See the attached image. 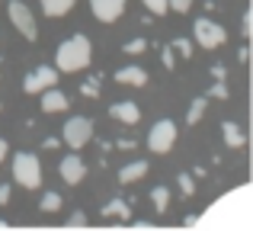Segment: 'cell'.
I'll return each mask as SVG.
<instances>
[{
  "label": "cell",
  "mask_w": 253,
  "mask_h": 231,
  "mask_svg": "<svg viewBox=\"0 0 253 231\" xmlns=\"http://www.w3.org/2000/svg\"><path fill=\"white\" fill-rule=\"evenodd\" d=\"M6 13H10V23L16 26V32L26 39V42H36L39 39V26H36V16L32 10L23 3V0H10L6 3Z\"/></svg>",
  "instance_id": "cell-6"
},
{
  "label": "cell",
  "mask_w": 253,
  "mask_h": 231,
  "mask_svg": "<svg viewBox=\"0 0 253 231\" xmlns=\"http://www.w3.org/2000/svg\"><path fill=\"white\" fill-rule=\"evenodd\" d=\"M221 138H224L228 148H244V144H247V135H244V129L237 122H224L221 125Z\"/></svg>",
  "instance_id": "cell-14"
},
{
  "label": "cell",
  "mask_w": 253,
  "mask_h": 231,
  "mask_svg": "<svg viewBox=\"0 0 253 231\" xmlns=\"http://www.w3.org/2000/svg\"><path fill=\"white\" fill-rule=\"evenodd\" d=\"M192 39H196V45H202L205 51H211V48L228 42V29L218 26L211 16H199L196 23H192Z\"/></svg>",
  "instance_id": "cell-3"
},
{
  "label": "cell",
  "mask_w": 253,
  "mask_h": 231,
  "mask_svg": "<svg viewBox=\"0 0 253 231\" xmlns=\"http://www.w3.org/2000/svg\"><path fill=\"white\" fill-rule=\"evenodd\" d=\"M125 3H128V0H90V10L99 23H116L125 13Z\"/></svg>",
  "instance_id": "cell-9"
},
{
  "label": "cell",
  "mask_w": 253,
  "mask_h": 231,
  "mask_svg": "<svg viewBox=\"0 0 253 231\" xmlns=\"http://www.w3.org/2000/svg\"><path fill=\"white\" fill-rule=\"evenodd\" d=\"M90 138H93V119L86 116H71L61 125V144H68L71 151H81Z\"/></svg>",
  "instance_id": "cell-4"
},
{
  "label": "cell",
  "mask_w": 253,
  "mask_h": 231,
  "mask_svg": "<svg viewBox=\"0 0 253 231\" xmlns=\"http://www.w3.org/2000/svg\"><path fill=\"white\" fill-rule=\"evenodd\" d=\"M119 183H138V180H144L148 177V161H131V164H125V167H119Z\"/></svg>",
  "instance_id": "cell-13"
},
{
  "label": "cell",
  "mask_w": 253,
  "mask_h": 231,
  "mask_svg": "<svg viewBox=\"0 0 253 231\" xmlns=\"http://www.w3.org/2000/svg\"><path fill=\"white\" fill-rule=\"evenodd\" d=\"M39 106H42V113H64V109H68V96L61 93V90H55V87H48V90H42V103H39Z\"/></svg>",
  "instance_id": "cell-11"
},
{
  "label": "cell",
  "mask_w": 253,
  "mask_h": 231,
  "mask_svg": "<svg viewBox=\"0 0 253 231\" xmlns=\"http://www.w3.org/2000/svg\"><path fill=\"white\" fill-rule=\"evenodd\" d=\"M99 90H103V81H99V74H96V77H86V81L81 84V93L86 96V100H96Z\"/></svg>",
  "instance_id": "cell-19"
},
{
  "label": "cell",
  "mask_w": 253,
  "mask_h": 231,
  "mask_svg": "<svg viewBox=\"0 0 253 231\" xmlns=\"http://www.w3.org/2000/svg\"><path fill=\"white\" fill-rule=\"evenodd\" d=\"M74 3L77 0H42V13L51 16V19H58V16H68V13L74 10Z\"/></svg>",
  "instance_id": "cell-15"
},
{
  "label": "cell",
  "mask_w": 253,
  "mask_h": 231,
  "mask_svg": "<svg viewBox=\"0 0 253 231\" xmlns=\"http://www.w3.org/2000/svg\"><path fill=\"white\" fill-rule=\"evenodd\" d=\"M173 144H176V122H173V119H157L148 132L151 154H170Z\"/></svg>",
  "instance_id": "cell-5"
},
{
  "label": "cell",
  "mask_w": 253,
  "mask_h": 231,
  "mask_svg": "<svg viewBox=\"0 0 253 231\" xmlns=\"http://www.w3.org/2000/svg\"><path fill=\"white\" fill-rule=\"evenodd\" d=\"M10 183H0V206H6V202H10Z\"/></svg>",
  "instance_id": "cell-32"
},
{
  "label": "cell",
  "mask_w": 253,
  "mask_h": 231,
  "mask_svg": "<svg viewBox=\"0 0 253 231\" xmlns=\"http://www.w3.org/2000/svg\"><path fill=\"white\" fill-rule=\"evenodd\" d=\"M167 6H170V10H176V13H189L192 10V0H167Z\"/></svg>",
  "instance_id": "cell-27"
},
{
  "label": "cell",
  "mask_w": 253,
  "mask_h": 231,
  "mask_svg": "<svg viewBox=\"0 0 253 231\" xmlns=\"http://www.w3.org/2000/svg\"><path fill=\"white\" fill-rule=\"evenodd\" d=\"M176 183H179V193H183L186 199H189V196H196V177H192V174H179Z\"/></svg>",
  "instance_id": "cell-20"
},
{
  "label": "cell",
  "mask_w": 253,
  "mask_h": 231,
  "mask_svg": "<svg viewBox=\"0 0 253 231\" xmlns=\"http://www.w3.org/2000/svg\"><path fill=\"white\" fill-rule=\"evenodd\" d=\"M144 48H148V42H144V39H131V42H125V45H122V51H125V55H131V58L141 55Z\"/></svg>",
  "instance_id": "cell-24"
},
{
  "label": "cell",
  "mask_w": 253,
  "mask_h": 231,
  "mask_svg": "<svg viewBox=\"0 0 253 231\" xmlns=\"http://www.w3.org/2000/svg\"><path fill=\"white\" fill-rule=\"evenodd\" d=\"M151 202H154V212H167L170 209V189L167 186H154L151 189Z\"/></svg>",
  "instance_id": "cell-18"
},
{
  "label": "cell",
  "mask_w": 253,
  "mask_h": 231,
  "mask_svg": "<svg viewBox=\"0 0 253 231\" xmlns=\"http://www.w3.org/2000/svg\"><path fill=\"white\" fill-rule=\"evenodd\" d=\"M93 61V45L84 32H74L71 39H64L55 51V68L58 74H77V71L90 68Z\"/></svg>",
  "instance_id": "cell-1"
},
{
  "label": "cell",
  "mask_w": 253,
  "mask_h": 231,
  "mask_svg": "<svg viewBox=\"0 0 253 231\" xmlns=\"http://www.w3.org/2000/svg\"><path fill=\"white\" fill-rule=\"evenodd\" d=\"M13 180H16L23 189H39L42 186V161H39V154H29V151L13 154Z\"/></svg>",
  "instance_id": "cell-2"
},
{
  "label": "cell",
  "mask_w": 253,
  "mask_h": 231,
  "mask_svg": "<svg viewBox=\"0 0 253 231\" xmlns=\"http://www.w3.org/2000/svg\"><path fill=\"white\" fill-rule=\"evenodd\" d=\"M42 148H45V151H55V148H61V138L48 135V138H45V141H42Z\"/></svg>",
  "instance_id": "cell-31"
},
{
  "label": "cell",
  "mask_w": 253,
  "mask_h": 231,
  "mask_svg": "<svg viewBox=\"0 0 253 231\" xmlns=\"http://www.w3.org/2000/svg\"><path fill=\"white\" fill-rule=\"evenodd\" d=\"M247 58H250V48H247V45H241V48H237V61L247 64Z\"/></svg>",
  "instance_id": "cell-34"
},
{
  "label": "cell",
  "mask_w": 253,
  "mask_h": 231,
  "mask_svg": "<svg viewBox=\"0 0 253 231\" xmlns=\"http://www.w3.org/2000/svg\"><path fill=\"white\" fill-rule=\"evenodd\" d=\"M112 148H119V151H135V148H138V141H135V138H119Z\"/></svg>",
  "instance_id": "cell-28"
},
{
  "label": "cell",
  "mask_w": 253,
  "mask_h": 231,
  "mask_svg": "<svg viewBox=\"0 0 253 231\" xmlns=\"http://www.w3.org/2000/svg\"><path fill=\"white\" fill-rule=\"evenodd\" d=\"M192 48H196L192 39H176L173 42V51H179V58H192Z\"/></svg>",
  "instance_id": "cell-22"
},
{
  "label": "cell",
  "mask_w": 253,
  "mask_h": 231,
  "mask_svg": "<svg viewBox=\"0 0 253 231\" xmlns=\"http://www.w3.org/2000/svg\"><path fill=\"white\" fill-rule=\"evenodd\" d=\"M192 177H196V180H205V177H209V170H205V167H196V170H192Z\"/></svg>",
  "instance_id": "cell-36"
},
{
  "label": "cell",
  "mask_w": 253,
  "mask_h": 231,
  "mask_svg": "<svg viewBox=\"0 0 253 231\" xmlns=\"http://www.w3.org/2000/svg\"><path fill=\"white\" fill-rule=\"evenodd\" d=\"M55 84H58V68H51V64H39V68H32L29 74H26L23 93H42V90L55 87Z\"/></svg>",
  "instance_id": "cell-7"
},
{
  "label": "cell",
  "mask_w": 253,
  "mask_h": 231,
  "mask_svg": "<svg viewBox=\"0 0 253 231\" xmlns=\"http://www.w3.org/2000/svg\"><path fill=\"white\" fill-rule=\"evenodd\" d=\"M141 3L148 6V13H151V16H164V13L170 10V6H167V0H141Z\"/></svg>",
  "instance_id": "cell-23"
},
{
  "label": "cell",
  "mask_w": 253,
  "mask_h": 231,
  "mask_svg": "<svg viewBox=\"0 0 253 231\" xmlns=\"http://www.w3.org/2000/svg\"><path fill=\"white\" fill-rule=\"evenodd\" d=\"M161 64H164L167 71L176 68V55H173V48H161Z\"/></svg>",
  "instance_id": "cell-26"
},
{
  "label": "cell",
  "mask_w": 253,
  "mask_h": 231,
  "mask_svg": "<svg viewBox=\"0 0 253 231\" xmlns=\"http://www.w3.org/2000/svg\"><path fill=\"white\" fill-rule=\"evenodd\" d=\"M241 36L250 39V13H244V19H241Z\"/></svg>",
  "instance_id": "cell-33"
},
{
  "label": "cell",
  "mask_w": 253,
  "mask_h": 231,
  "mask_svg": "<svg viewBox=\"0 0 253 231\" xmlns=\"http://www.w3.org/2000/svg\"><path fill=\"white\" fill-rule=\"evenodd\" d=\"M103 215H116V219H125V222H128L131 219V206H128V202H122V199H109L103 206Z\"/></svg>",
  "instance_id": "cell-17"
},
{
  "label": "cell",
  "mask_w": 253,
  "mask_h": 231,
  "mask_svg": "<svg viewBox=\"0 0 253 231\" xmlns=\"http://www.w3.org/2000/svg\"><path fill=\"white\" fill-rule=\"evenodd\" d=\"M68 225H71V228H81V225H86V215H84V212H74V215L68 219Z\"/></svg>",
  "instance_id": "cell-29"
},
{
  "label": "cell",
  "mask_w": 253,
  "mask_h": 231,
  "mask_svg": "<svg viewBox=\"0 0 253 231\" xmlns=\"http://www.w3.org/2000/svg\"><path fill=\"white\" fill-rule=\"evenodd\" d=\"M6 154H10V144H6V138H0V164L6 161Z\"/></svg>",
  "instance_id": "cell-35"
},
{
  "label": "cell",
  "mask_w": 253,
  "mask_h": 231,
  "mask_svg": "<svg viewBox=\"0 0 253 231\" xmlns=\"http://www.w3.org/2000/svg\"><path fill=\"white\" fill-rule=\"evenodd\" d=\"M209 96H211V100H228V84L215 81V84H211V90H209Z\"/></svg>",
  "instance_id": "cell-25"
},
{
  "label": "cell",
  "mask_w": 253,
  "mask_h": 231,
  "mask_svg": "<svg viewBox=\"0 0 253 231\" xmlns=\"http://www.w3.org/2000/svg\"><path fill=\"white\" fill-rule=\"evenodd\" d=\"M58 174H61V180L68 183V186H77L86 177V164L81 161V154H64L61 164H58Z\"/></svg>",
  "instance_id": "cell-8"
},
{
  "label": "cell",
  "mask_w": 253,
  "mask_h": 231,
  "mask_svg": "<svg viewBox=\"0 0 253 231\" xmlns=\"http://www.w3.org/2000/svg\"><path fill=\"white\" fill-rule=\"evenodd\" d=\"M205 109H209V96H196V100L189 103V113H186V122L189 125H199L205 116Z\"/></svg>",
  "instance_id": "cell-16"
},
{
  "label": "cell",
  "mask_w": 253,
  "mask_h": 231,
  "mask_svg": "<svg viewBox=\"0 0 253 231\" xmlns=\"http://www.w3.org/2000/svg\"><path fill=\"white\" fill-rule=\"evenodd\" d=\"M211 77H215V81H228V71H224V64H211Z\"/></svg>",
  "instance_id": "cell-30"
},
{
  "label": "cell",
  "mask_w": 253,
  "mask_h": 231,
  "mask_svg": "<svg viewBox=\"0 0 253 231\" xmlns=\"http://www.w3.org/2000/svg\"><path fill=\"white\" fill-rule=\"evenodd\" d=\"M0 109H3V103H0Z\"/></svg>",
  "instance_id": "cell-38"
},
{
  "label": "cell",
  "mask_w": 253,
  "mask_h": 231,
  "mask_svg": "<svg viewBox=\"0 0 253 231\" xmlns=\"http://www.w3.org/2000/svg\"><path fill=\"white\" fill-rule=\"evenodd\" d=\"M109 116L116 119V122H122V125H138V122H141V109H138V103H131V100L112 103V106H109Z\"/></svg>",
  "instance_id": "cell-10"
},
{
  "label": "cell",
  "mask_w": 253,
  "mask_h": 231,
  "mask_svg": "<svg viewBox=\"0 0 253 231\" xmlns=\"http://www.w3.org/2000/svg\"><path fill=\"white\" fill-rule=\"evenodd\" d=\"M39 209H42V212H58V209H61V196L48 189V193L42 196V202H39Z\"/></svg>",
  "instance_id": "cell-21"
},
{
  "label": "cell",
  "mask_w": 253,
  "mask_h": 231,
  "mask_svg": "<svg viewBox=\"0 0 253 231\" xmlns=\"http://www.w3.org/2000/svg\"><path fill=\"white\" fill-rule=\"evenodd\" d=\"M0 228H6V222H3V219H0Z\"/></svg>",
  "instance_id": "cell-37"
},
{
  "label": "cell",
  "mask_w": 253,
  "mask_h": 231,
  "mask_svg": "<svg viewBox=\"0 0 253 231\" xmlns=\"http://www.w3.org/2000/svg\"><path fill=\"white\" fill-rule=\"evenodd\" d=\"M116 81L125 84V87H144V84H148V71L138 68V64H128V68L116 71Z\"/></svg>",
  "instance_id": "cell-12"
}]
</instances>
